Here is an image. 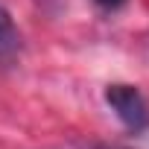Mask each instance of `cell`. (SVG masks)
<instances>
[{"instance_id":"cell-1","label":"cell","mask_w":149,"mask_h":149,"mask_svg":"<svg viewBox=\"0 0 149 149\" xmlns=\"http://www.w3.org/2000/svg\"><path fill=\"white\" fill-rule=\"evenodd\" d=\"M105 102L129 132L140 134L149 129V100L143 97L137 85H129V82L105 85Z\"/></svg>"},{"instance_id":"cell-2","label":"cell","mask_w":149,"mask_h":149,"mask_svg":"<svg viewBox=\"0 0 149 149\" xmlns=\"http://www.w3.org/2000/svg\"><path fill=\"white\" fill-rule=\"evenodd\" d=\"M24 56V35L9 15V9L0 3V70H9Z\"/></svg>"},{"instance_id":"cell-3","label":"cell","mask_w":149,"mask_h":149,"mask_svg":"<svg viewBox=\"0 0 149 149\" xmlns=\"http://www.w3.org/2000/svg\"><path fill=\"white\" fill-rule=\"evenodd\" d=\"M94 3H97L102 12H120V9L129 3V0H94Z\"/></svg>"},{"instance_id":"cell-4","label":"cell","mask_w":149,"mask_h":149,"mask_svg":"<svg viewBox=\"0 0 149 149\" xmlns=\"http://www.w3.org/2000/svg\"><path fill=\"white\" fill-rule=\"evenodd\" d=\"M76 149H85V146H76ZM88 149H123V146H102V143H91Z\"/></svg>"}]
</instances>
